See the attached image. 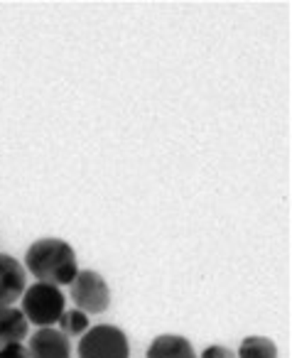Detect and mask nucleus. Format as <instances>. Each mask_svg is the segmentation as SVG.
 Listing matches in <instances>:
<instances>
[{
    "instance_id": "obj_1",
    "label": "nucleus",
    "mask_w": 292,
    "mask_h": 358,
    "mask_svg": "<svg viewBox=\"0 0 292 358\" xmlns=\"http://www.w3.org/2000/svg\"><path fill=\"white\" fill-rule=\"evenodd\" d=\"M25 268L35 275L37 282H47L62 287L71 285L79 273L76 253L67 241L62 238H40L27 248Z\"/></svg>"
},
{
    "instance_id": "obj_2",
    "label": "nucleus",
    "mask_w": 292,
    "mask_h": 358,
    "mask_svg": "<svg viewBox=\"0 0 292 358\" xmlns=\"http://www.w3.org/2000/svg\"><path fill=\"white\" fill-rule=\"evenodd\" d=\"M20 312L25 314L27 324H35L40 329H52L55 324H60L62 314L67 312V297L55 285L35 282L22 294Z\"/></svg>"
},
{
    "instance_id": "obj_3",
    "label": "nucleus",
    "mask_w": 292,
    "mask_h": 358,
    "mask_svg": "<svg viewBox=\"0 0 292 358\" xmlns=\"http://www.w3.org/2000/svg\"><path fill=\"white\" fill-rule=\"evenodd\" d=\"M79 358H130V341L113 324L91 327L79 338Z\"/></svg>"
},
{
    "instance_id": "obj_4",
    "label": "nucleus",
    "mask_w": 292,
    "mask_h": 358,
    "mask_svg": "<svg viewBox=\"0 0 292 358\" xmlns=\"http://www.w3.org/2000/svg\"><path fill=\"white\" fill-rule=\"evenodd\" d=\"M71 302L84 314H101L111 304V289L96 270H79L74 282L69 285Z\"/></svg>"
},
{
    "instance_id": "obj_5",
    "label": "nucleus",
    "mask_w": 292,
    "mask_h": 358,
    "mask_svg": "<svg viewBox=\"0 0 292 358\" xmlns=\"http://www.w3.org/2000/svg\"><path fill=\"white\" fill-rule=\"evenodd\" d=\"M27 289V273L20 260L0 253V307H13Z\"/></svg>"
},
{
    "instance_id": "obj_6",
    "label": "nucleus",
    "mask_w": 292,
    "mask_h": 358,
    "mask_svg": "<svg viewBox=\"0 0 292 358\" xmlns=\"http://www.w3.org/2000/svg\"><path fill=\"white\" fill-rule=\"evenodd\" d=\"M30 358H71V341L60 329H40L30 336Z\"/></svg>"
},
{
    "instance_id": "obj_7",
    "label": "nucleus",
    "mask_w": 292,
    "mask_h": 358,
    "mask_svg": "<svg viewBox=\"0 0 292 358\" xmlns=\"http://www.w3.org/2000/svg\"><path fill=\"white\" fill-rule=\"evenodd\" d=\"M148 358H199L192 341L179 334H160L148 346Z\"/></svg>"
},
{
    "instance_id": "obj_8",
    "label": "nucleus",
    "mask_w": 292,
    "mask_h": 358,
    "mask_svg": "<svg viewBox=\"0 0 292 358\" xmlns=\"http://www.w3.org/2000/svg\"><path fill=\"white\" fill-rule=\"evenodd\" d=\"M27 336V319L18 307H0V348L22 343Z\"/></svg>"
},
{
    "instance_id": "obj_9",
    "label": "nucleus",
    "mask_w": 292,
    "mask_h": 358,
    "mask_svg": "<svg viewBox=\"0 0 292 358\" xmlns=\"http://www.w3.org/2000/svg\"><path fill=\"white\" fill-rule=\"evenodd\" d=\"M236 358H277V346L265 336H248L238 346Z\"/></svg>"
},
{
    "instance_id": "obj_10",
    "label": "nucleus",
    "mask_w": 292,
    "mask_h": 358,
    "mask_svg": "<svg viewBox=\"0 0 292 358\" xmlns=\"http://www.w3.org/2000/svg\"><path fill=\"white\" fill-rule=\"evenodd\" d=\"M89 314L79 312V309H69V312L62 314L60 319V331L64 334V336H84L86 331H89Z\"/></svg>"
},
{
    "instance_id": "obj_11",
    "label": "nucleus",
    "mask_w": 292,
    "mask_h": 358,
    "mask_svg": "<svg viewBox=\"0 0 292 358\" xmlns=\"http://www.w3.org/2000/svg\"><path fill=\"white\" fill-rule=\"evenodd\" d=\"M0 358H30V353H27V346H22V343H13V346L0 348Z\"/></svg>"
},
{
    "instance_id": "obj_12",
    "label": "nucleus",
    "mask_w": 292,
    "mask_h": 358,
    "mask_svg": "<svg viewBox=\"0 0 292 358\" xmlns=\"http://www.w3.org/2000/svg\"><path fill=\"white\" fill-rule=\"evenodd\" d=\"M199 358H236V353L226 346H209V348H204Z\"/></svg>"
}]
</instances>
